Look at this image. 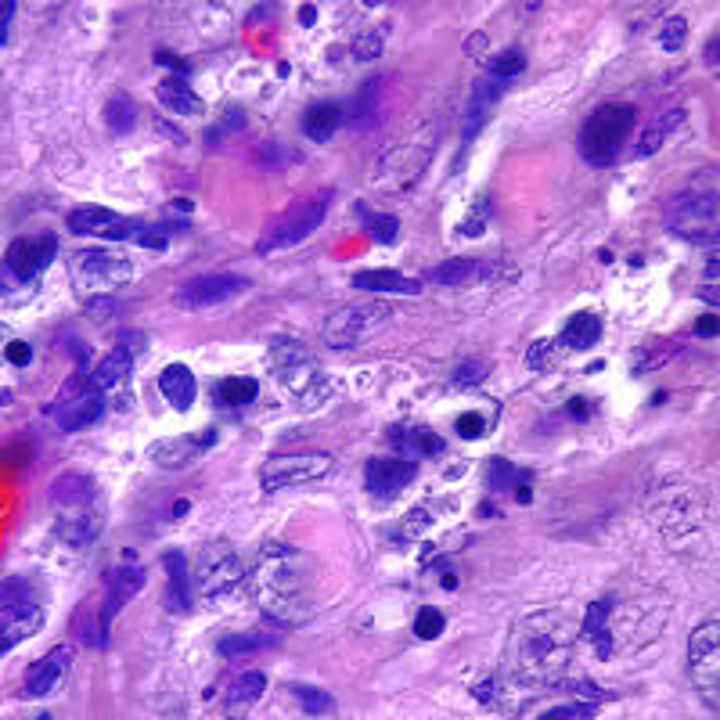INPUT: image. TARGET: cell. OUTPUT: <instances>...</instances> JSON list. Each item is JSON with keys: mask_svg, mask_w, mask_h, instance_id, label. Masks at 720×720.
Instances as JSON below:
<instances>
[{"mask_svg": "<svg viewBox=\"0 0 720 720\" xmlns=\"http://www.w3.org/2000/svg\"><path fill=\"white\" fill-rule=\"evenodd\" d=\"M101 519H105L101 501L76 504V508H58V522H54V530H58V537H62L65 544H72V548H87V544L98 540Z\"/></svg>", "mask_w": 720, "mask_h": 720, "instance_id": "obj_20", "label": "cell"}, {"mask_svg": "<svg viewBox=\"0 0 720 720\" xmlns=\"http://www.w3.org/2000/svg\"><path fill=\"white\" fill-rule=\"evenodd\" d=\"M666 227L692 245H717V188H688L666 213Z\"/></svg>", "mask_w": 720, "mask_h": 720, "instance_id": "obj_7", "label": "cell"}, {"mask_svg": "<svg viewBox=\"0 0 720 720\" xmlns=\"http://www.w3.org/2000/svg\"><path fill=\"white\" fill-rule=\"evenodd\" d=\"M389 436L396 440V447L407 450V454H418V458H440L447 450V443L432 429H393Z\"/></svg>", "mask_w": 720, "mask_h": 720, "instance_id": "obj_33", "label": "cell"}, {"mask_svg": "<svg viewBox=\"0 0 720 720\" xmlns=\"http://www.w3.org/2000/svg\"><path fill=\"white\" fill-rule=\"evenodd\" d=\"M4 357H8V364H15V368H26L29 360H33V350H29L26 342H8V346H4Z\"/></svg>", "mask_w": 720, "mask_h": 720, "instance_id": "obj_48", "label": "cell"}, {"mask_svg": "<svg viewBox=\"0 0 720 720\" xmlns=\"http://www.w3.org/2000/svg\"><path fill=\"white\" fill-rule=\"evenodd\" d=\"M69 666H72V648H51L44 659H36L33 666L26 670V677H22V695L26 699H44V695H51L58 684L69 677Z\"/></svg>", "mask_w": 720, "mask_h": 720, "instance_id": "obj_19", "label": "cell"}, {"mask_svg": "<svg viewBox=\"0 0 720 720\" xmlns=\"http://www.w3.org/2000/svg\"><path fill=\"white\" fill-rule=\"evenodd\" d=\"M418 476L414 458H371L364 468V486L375 501H396Z\"/></svg>", "mask_w": 720, "mask_h": 720, "instance_id": "obj_18", "label": "cell"}, {"mask_svg": "<svg viewBox=\"0 0 720 720\" xmlns=\"http://www.w3.org/2000/svg\"><path fill=\"white\" fill-rule=\"evenodd\" d=\"M677 126H684V108H670V112H663V116H659L656 123L641 134V141L634 144V159H648V155H656Z\"/></svg>", "mask_w": 720, "mask_h": 720, "instance_id": "obj_30", "label": "cell"}, {"mask_svg": "<svg viewBox=\"0 0 720 720\" xmlns=\"http://www.w3.org/2000/svg\"><path fill=\"white\" fill-rule=\"evenodd\" d=\"M195 580H198V591L206 594V598H224V594L238 591L245 584V566L238 551L231 544H206V548L198 551L195 558Z\"/></svg>", "mask_w": 720, "mask_h": 720, "instance_id": "obj_10", "label": "cell"}, {"mask_svg": "<svg viewBox=\"0 0 720 720\" xmlns=\"http://www.w3.org/2000/svg\"><path fill=\"white\" fill-rule=\"evenodd\" d=\"M357 220L364 224V231L375 238L378 245H389L400 234V220L396 216H389V213H371L364 202H357Z\"/></svg>", "mask_w": 720, "mask_h": 720, "instance_id": "obj_36", "label": "cell"}, {"mask_svg": "<svg viewBox=\"0 0 720 720\" xmlns=\"http://www.w3.org/2000/svg\"><path fill=\"white\" fill-rule=\"evenodd\" d=\"M720 623L706 620L695 627L692 641H688V670H692V681L699 688L702 702L717 713V677H720Z\"/></svg>", "mask_w": 720, "mask_h": 720, "instance_id": "obj_11", "label": "cell"}, {"mask_svg": "<svg viewBox=\"0 0 720 720\" xmlns=\"http://www.w3.org/2000/svg\"><path fill=\"white\" fill-rule=\"evenodd\" d=\"M684 36H688V18H684V15H670V18H666L663 33H659V47H663V51H670V54L681 51Z\"/></svg>", "mask_w": 720, "mask_h": 720, "instance_id": "obj_43", "label": "cell"}, {"mask_svg": "<svg viewBox=\"0 0 720 720\" xmlns=\"http://www.w3.org/2000/svg\"><path fill=\"white\" fill-rule=\"evenodd\" d=\"M544 353H548V342H537V346L530 350V368H544V364H548Z\"/></svg>", "mask_w": 720, "mask_h": 720, "instance_id": "obj_53", "label": "cell"}, {"mask_svg": "<svg viewBox=\"0 0 720 720\" xmlns=\"http://www.w3.org/2000/svg\"><path fill=\"white\" fill-rule=\"evenodd\" d=\"M47 414L58 418L62 432H80L90 429L105 414V389L90 378V360H80V368L72 371V378L62 386V393L54 396V404Z\"/></svg>", "mask_w": 720, "mask_h": 720, "instance_id": "obj_5", "label": "cell"}, {"mask_svg": "<svg viewBox=\"0 0 720 720\" xmlns=\"http://www.w3.org/2000/svg\"><path fill=\"white\" fill-rule=\"evenodd\" d=\"M569 414H573L576 422H584V418H587V400H580V396H573V400H569Z\"/></svg>", "mask_w": 720, "mask_h": 720, "instance_id": "obj_55", "label": "cell"}, {"mask_svg": "<svg viewBox=\"0 0 720 720\" xmlns=\"http://www.w3.org/2000/svg\"><path fill=\"white\" fill-rule=\"evenodd\" d=\"M58 256V238L54 234H33V238H15L4 256V288L15 281V292L18 285H33L51 260Z\"/></svg>", "mask_w": 720, "mask_h": 720, "instance_id": "obj_15", "label": "cell"}, {"mask_svg": "<svg viewBox=\"0 0 720 720\" xmlns=\"http://www.w3.org/2000/svg\"><path fill=\"white\" fill-rule=\"evenodd\" d=\"M252 602L260 605V612L278 627H299L314 616V569L303 551L288 548L281 540H267L256 558H252L249 573Z\"/></svg>", "mask_w": 720, "mask_h": 720, "instance_id": "obj_1", "label": "cell"}, {"mask_svg": "<svg viewBox=\"0 0 720 720\" xmlns=\"http://www.w3.org/2000/svg\"><path fill=\"white\" fill-rule=\"evenodd\" d=\"M141 587H144V566L137 562L134 551H123V558H119L116 566L108 569L105 591H101L98 623H101V634H105V641H108V627H112V620L119 616V609H123V605L130 602V598H134Z\"/></svg>", "mask_w": 720, "mask_h": 720, "instance_id": "obj_16", "label": "cell"}, {"mask_svg": "<svg viewBox=\"0 0 720 720\" xmlns=\"http://www.w3.org/2000/svg\"><path fill=\"white\" fill-rule=\"evenodd\" d=\"M386 321H389V306L382 303L342 306V310H335V314L324 321V342H328L332 350H350V346L368 339L371 332H378Z\"/></svg>", "mask_w": 720, "mask_h": 720, "instance_id": "obj_13", "label": "cell"}, {"mask_svg": "<svg viewBox=\"0 0 720 720\" xmlns=\"http://www.w3.org/2000/svg\"><path fill=\"white\" fill-rule=\"evenodd\" d=\"M335 458L324 450H303V454H274L260 465L263 490H288V486L317 483V479L332 476Z\"/></svg>", "mask_w": 720, "mask_h": 720, "instance_id": "obj_9", "label": "cell"}, {"mask_svg": "<svg viewBox=\"0 0 720 720\" xmlns=\"http://www.w3.org/2000/svg\"><path fill=\"white\" fill-rule=\"evenodd\" d=\"M270 368L281 378V386L296 400H303L306 407L321 404L324 396H328V382H324L321 368H317L314 353L306 350L303 342L274 339V346H270Z\"/></svg>", "mask_w": 720, "mask_h": 720, "instance_id": "obj_2", "label": "cell"}, {"mask_svg": "<svg viewBox=\"0 0 720 720\" xmlns=\"http://www.w3.org/2000/svg\"><path fill=\"white\" fill-rule=\"evenodd\" d=\"M15 0H4V8H0V40L11 44V18H15Z\"/></svg>", "mask_w": 720, "mask_h": 720, "instance_id": "obj_51", "label": "cell"}, {"mask_svg": "<svg viewBox=\"0 0 720 720\" xmlns=\"http://www.w3.org/2000/svg\"><path fill=\"white\" fill-rule=\"evenodd\" d=\"M479 274H483V263L479 260H472V256H454V260L432 267L429 281H436V285H465V281H476Z\"/></svg>", "mask_w": 720, "mask_h": 720, "instance_id": "obj_35", "label": "cell"}, {"mask_svg": "<svg viewBox=\"0 0 720 720\" xmlns=\"http://www.w3.org/2000/svg\"><path fill=\"white\" fill-rule=\"evenodd\" d=\"M706 281L717 285V252H710V263H706Z\"/></svg>", "mask_w": 720, "mask_h": 720, "instance_id": "obj_57", "label": "cell"}, {"mask_svg": "<svg viewBox=\"0 0 720 720\" xmlns=\"http://www.w3.org/2000/svg\"><path fill=\"white\" fill-rule=\"evenodd\" d=\"M630 130H634V108L630 105L594 108L591 119L584 123V134H580V152H584L587 166H598V170L612 166L620 159Z\"/></svg>", "mask_w": 720, "mask_h": 720, "instance_id": "obj_3", "label": "cell"}, {"mask_svg": "<svg viewBox=\"0 0 720 720\" xmlns=\"http://www.w3.org/2000/svg\"><path fill=\"white\" fill-rule=\"evenodd\" d=\"M159 389L173 411H188V407L195 404V375H191L188 364H170V368H162Z\"/></svg>", "mask_w": 720, "mask_h": 720, "instance_id": "obj_27", "label": "cell"}, {"mask_svg": "<svg viewBox=\"0 0 720 720\" xmlns=\"http://www.w3.org/2000/svg\"><path fill=\"white\" fill-rule=\"evenodd\" d=\"M162 569H166V594H162V605L166 612H191L195 605V594H191V566L184 551H166L162 555Z\"/></svg>", "mask_w": 720, "mask_h": 720, "instance_id": "obj_22", "label": "cell"}, {"mask_svg": "<svg viewBox=\"0 0 720 720\" xmlns=\"http://www.w3.org/2000/svg\"><path fill=\"white\" fill-rule=\"evenodd\" d=\"M267 634H224L216 641V652L220 656H242V652H256V648L267 645Z\"/></svg>", "mask_w": 720, "mask_h": 720, "instance_id": "obj_40", "label": "cell"}, {"mask_svg": "<svg viewBox=\"0 0 720 720\" xmlns=\"http://www.w3.org/2000/svg\"><path fill=\"white\" fill-rule=\"evenodd\" d=\"M252 281L245 274H198L177 288V306L184 310H209V306L231 303L234 296L249 292Z\"/></svg>", "mask_w": 720, "mask_h": 720, "instance_id": "obj_17", "label": "cell"}, {"mask_svg": "<svg viewBox=\"0 0 720 720\" xmlns=\"http://www.w3.org/2000/svg\"><path fill=\"white\" fill-rule=\"evenodd\" d=\"M515 479H519V472H515L508 461H501V458L490 461V486H494V490H501V486H515Z\"/></svg>", "mask_w": 720, "mask_h": 720, "instance_id": "obj_46", "label": "cell"}, {"mask_svg": "<svg viewBox=\"0 0 720 720\" xmlns=\"http://www.w3.org/2000/svg\"><path fill=\"white\" fill-rule=\"evenodd\" d=\"M105 123L112 134H130L137 123V105L134 98H126V94H112L105 105Z\"/></svg>", "mask_w": 720, "mask_h": 720, "instance_id": "obj_37", "label": "cell"}, {"mask_svg": "<svg viewBox=\"0 0 720 720\" xmlns=\"http://www.w3.org/2000/svg\"><path fill=\"white\" fill-rule=\"evenodd\" d=\"M569 688H573V692H580V695H587L591 702H609V699H616V692H602V688H594V684H587V681H573Z\"/></svg>", "mask_w": 720, "mask_h": 720, "instance_id": "obj_50", "label": "cell"}, {"mask_svg": "<svg viewBox=\"0 0 720 720\" xmlns=\"http://www.w3.org/2000/svg\"><path fill=\"white\" fill-rule=\"evenodd\" d=\"M155 62L166 65V69H173V76H180V80H188V76H191V65L180 62L177 54H170V51H159V54H155Z\"/></svg>", "mask_w": 720, "mask_h": 720, "instance_id": "obj_49", "label": "cell"}, {"mask_svg": "<svg viewBox=\"0 0 720 720\" xmlns=\"http://www.w3.org/2000/svg\"><path fill=\"white\" fill-rule=\"evenodd\" d=\"M339 123H342V108L335 105V101H314V105L303 112V134L317 144L332 141Z\"/></svg>", "mask_w": 720, "mask_h": 720, "instance_id": "obj_28", "label": "cell"}, {"mask_svg": "<svg viewBox=\"0 0 720 720\" xmlns=\"http://www.w3.org/2000/svg\"><path fill=\"white\" fill-rule=\"evenodd\" d=\"M519 72H526V54L522 51H504V54H497L494 62H490V80H497V83H508V80H515Z\"/></svg>", "mask_w": 720, "mask_h": 720, "instance_id": "obj_39", "label": "cell"}, {"mask_svg": "<svg viewBox=\"0 0 720 720\" xmlns=\"http://www.w3.org/2000/svg\"><path fill=\"white\" fill-rule=\"evenodd\" d=\"M465 51H468V54H483V51H486V36H483V33H472V36H468Z\"/></svg>", "mask_w": 720, "mask_h": 720, "instance_id": "obj_54", "label": "cell"}, {"mask_svg": "<svg viewBox=\"0 0 720 720\" xmlns=\"http://www.w3.org/2000/svg\"><path fill=\"white\" fill-rule=\"evenodd\" d=\"M44 627V602L26 576H8L0 594V648L11 652Z\"/></svg>", "mask_w": 720, "mask_h": 720, "instance_id": "obj_4", "label": "cell"}, {"mask_svg": "<svg viewBox=\"0 0 720 720\" xmlns=\"http://www.w3.org/2000/svg\"><path fill=\"white\" fill-rule=\"evenodd\" d=\"M486 432V425H483V418L479 414H461L458 418V436L461 440H479Z\"/></svg>", "mask_w": 720, "mask_h": 720, "instance_id": "obj_47", "label": "cell"}, {"mask_svg": "<svg viewBox=\"0 0 720 720\" xmlns=\"http://www.w3.org/2000/svg\"><path fill=\"white\" fill-rule=\"evenodd\" d=\"M706 58H710V65H717V40H710V51H706Z\"/></svg>", "mask_w": 720, "mask_h": 720, "instance_id": "obj_59", "label": "cell"}, {"mask_svg": "<svg viewBox=\"0 0 720 720\" xmlns=\"http://www.w3.org/2000/svg\"><path fill=\"white\" fill-rule=\"evenodd\" d=\"M288 692L296 695V702L303 706V713H314V717H321V713H332L335 710L332 695L321 692V688H314V684H292Z\"/></svg>", "mask_w": 720, "mask_h": 720, "instance_id": "obj_38", "label": "cell"}, {"mask_svg": "<svg viewBox=\"0 0 720 720\" xmlns=\"http://www.w3.org/2000/svg\"><path fill=\"white\" fill-rule=\"evenodd\" d=\"M425 162H429L425 148H393L378 162V180H386L393 191H407L414 180L422 177Z\"/></svg>", "mask_w": 720, "mask_h": 720, "instance_id": "obj_21", "label": "cell"}, {"mask_svg": "<svg viewBox=\"0 0 720 720\" xmlns=\"http://www.w3.org/2000/svg\"><path fill=\"white\" fill-rule=\"evenodd\" d=\"M69 274H72L76 296H80L83 303H90V299L108 296L112 288L126 285V281L134 278V263L116 256V252H105V249L76 252L69 263Z\"/></svg>", "mask_w": 720, "mask_h": 720, "instance_id": "obj_6", "label": "cell"}, {"mask_svg": "<svg viewBox=\"0 0 720 720\" xmlns=\"http://www.w3.org/2000/svg\"><path fill=\"white\" fill-rule=\"evenodd\" d=\"M353 288H360V292H389V296H414L418 288H422V281L407 278V274H400V270H360V274H353L350 278Z\"/></svg>", "mask_w": 720, "mask_h": 720, "instance_id": "obj_26", "label": "cell"}, {"mask_svg": "<svg viewBox=\"0 0 720 720\" xmlns=\"http://www.w3.org/2000/svg\"><path fill=\"white\" fill-rule=\"evenodd\" d=\"M299 22H303V26H314V22H317V8H314V4H303V8H299Z\"/></svg>", "mask_w": 720, "mask_h": 720, "instance_id": "obj_56", "label": "cell"}, {"mask_svg": "<svg viewBox=\"0 0 720 720\" xmlns=\"http://www.w3.org/2000/svg\"><path fill=\"white\" fill-rule=\"evenodd\" d=\"M544 720H591L598 717V702H569V706H555V710L540 713Z\"/></svg>", "mask_w": 720, "mask_h": 720, "instance_id": "obj_44", "label": "cell"}, {"mask_svg": "<svg viewBox=\"0 0 720 720\" xmlns=\"http://www.w3.org/2000/svg\"><path fill=\"white\" fill-rule=\"evenodd\" d=\"M188 508H191V501H184V497H180V501H173V519H177V515H184V512H188Z\"/></svg>", "mask_w": 720, "mask_h": 720, "instance_id": "obj_58", "label": "cell"}, {"mask_svg": "<svg viewBox=\"0 0 720 720\" xmlns=\"http://www.w3.org/2000/svg\"><path fill=\"white\" fill-rule=\"evenodd\" d=\"M695 335L699 339H717V314H702L695 321Z\"/></svg>", "mask_w": 720, "mask_h": 720, "instance_id": "obj_52", "label": "cell"}, {"mask_svg": "<svg viewBox=\"0 0 720 720\" xmlns=\"http://www.w3.org/2000/svg\"><path fill=\"white\" fill-rule=\"evenodd\" d=\"M51 504L54 512L58 508H76V504H94L98 497V483L87 476V472H62V476L51 483Z\"/></svg>", "mask_w": 720, "mask_h": 720, "instance_id": "obj_25", "label": "cell"}, {"mask_svg": "<svg viewBox=\"0 0 720 720\" xmlns=\"http://www.w3.org/2000/svg\"><path fill=\"white\" fill-rule=\"evenodd\" d=\"M332 198H335L332 188H321L317 195L303 198V202H296L288 213H281L278 220L267 227V234L260 238L263 256H267V252H278V249H292V245H299L303 238H310V234L324 224V213L332 206Z\"/></svg>", "mask_w": 720, "mask_h": 720, "instance_id": "obj_8", "label": "cell"}, {"mask_svg": "<svg viewBox=\"0 0 720 720\" xmlns=\"http://www.w3.org/2000/svg\"><path fill=\"white\" fill-rule=\"evenodd\" d=\"M213 440H216V429H202L198 436H173V440L166 443H155L152 461H159V465L166 468H184L188 461L202 458V454L213 447Z\"/></svg>", "mask_w": 720, "mask_h": 720, "instance_id": "obj_23", "label": "cell"}, {"mask_svg": "<svg viewBox=\"0 0 720 720\" xmlns=\"http://www.w3.org/2000/svg\"><path fill=\"white\" fill-rule=\"evenodd\" d=\"M612 609L616 602L612 598H602V602H591L584 612V638L594 645L598 659H612L616 652V634H612Z\"/></svg>", "mask_w": 720, "mask_h": 720, "instance_id": "obj_24", "label": "cell"}, {"mask_svg": "<svg viewBox=\"0 0 720 720\" xmlns=\"http://www.w3.org/2000/svg\"><path fill=\"white\" fill-rule=\"evenodd\" d=\"M443 627H447V616L440 609H432V605L418 609V616H414V634L422 641H436L443 634Z\"/></svg>", "mask_w": 720, "mask_h": 720, "instance_id": "obj_41", "label": "cell"}, {"mask_svg": "<svg viewBox=\"0 0 720 720\" xmlns=\"http://www.w3.org/2000/svg\"><path fill=\"white\" fill-rule=\"evenodd\" d=\"M256 393H260V382L256 378H220L213 386V400L220 407H245L256 400Z\"/></svg>", "mask_w": 720, "mask_h": 720, "instance_id": "obj_34", "label": "cell"}, {"mask_svg": "<svg viewBox=\"0 0 720 720\" xmlns=\"http://www.w3.org/2000/svg\"><path fill=\"white\" fill-rule=\"evenodd\" d=\"M598 339H602V321L594 314H587V310L573 314L566 321V328H562V346H566V350L584 353V350H591Z\"/></svg>", "mask_w": 720, "mask_h": 720, "instance_id": "obj_31", "label": "cell"}, {"mask_svg": "<svg viewBox=\"0 0 720 720\" xmlns=\"http://www.w3.org/2000/svg\"><path fill=\"white\" fill-rule=\"evenodd\" d=\"M267 692V677L260 674V670H249V674H238L231 684H227V710L238 713V710H249V706H256L260 702V695Z\"/></svg>", "mask_w": 720, "mask_h": 720, "instance_id": "obj_29", "label": "cell"}, {"mask_svg": "<svg viewBox=\"0 0 720 720\" xmlns=\"http://www.w3.org/2000/svg\"><path fill=\"white\" fill-rule=\"evenodd\" d=\"M378 54H382V33L357 36V44H353V58H357V62H375Z\"/></svg>", "mask_w": 720, "mask_h": 720, "instance_id": "obj_45", "label": "cell"}, {"mask_svg": "<svg viewBox=\"0 0 720 720\" xmlns=\"http://www.w3.org/2000/svg\"><path fill=\"white\" fill-rule=\"evenodd\" d=\"M159 101L170 108V112H180V116L202 112V98H198L195 90L188 87V80H180V76H170V80L159 83Z\"/></svg>", "mask_w": 720, "mask_h": 720, "instance_id": "obj_32", "label": "cell"}, {"mask_svg": "<svg viewBox=\"0 0 720 720\" xmlns=\"http://www.w3.org/2000/svg\"><path fill=\"white\" fill-rule=\"evenodd\" d=\"M486 375H490V364L472 357V360H461L458 368H454V375H450V382H454L458 389H476Z\"/></svg>", "mask_w": 720, "mask_h": 720, "instance_id": "obj_42", "label": "cell"}, {"mask_svg": "<svg viewBox=\"0 0 720 720\" xmlns=\"http://www.w3.org/2000/svg\"><path fill=\"white\" fill-rule=\"evenodd\" d=\"M569 659V641L566 634H558V630H540V620L526 623V641H519V666H522V677L533 681V677H551L558 674V666Z\"/></svg>", "mask_w": 720, "mask_h": 720, "instance_id": "obj_12", "label": "cell"}, {"mask_svg": "<svg viewBox=\"0 0 720 720\" xmlns=\"http://www.w3.org/2000/svg\"><path fill=\"white\" fill-rule=\"evenodd\" d=\"M69 231L83 234V238H108V242H141V234L148 231V220H134V216H123L116 209H101V206H83L72 209L69 216Z\"/></svg>", "mask_w": 720, "mask_h": 720, "instance_id": "obj_14", "label": "cell"}]
</instances>
